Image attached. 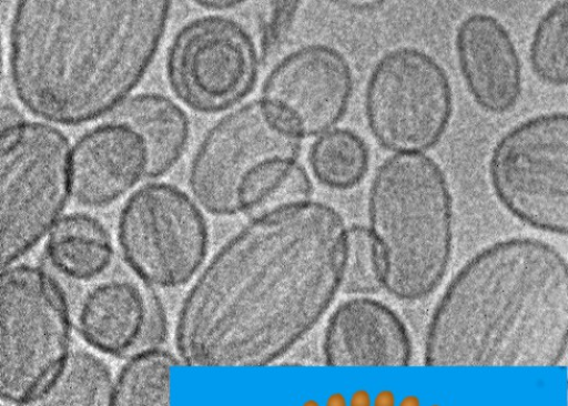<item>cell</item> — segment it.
<instances>
[{
	"label": "cell",
	"mask_w": 568,
	"mask_h": 406,
	"mask_svg": "<svg viewBox=\"0 0 568 406\" xmlns=\"http://www.w3.org/2000/svg\"><path fill=\"white\" fill-rule=\"evenodd\" d=\"M311 171L331 190L346 191L362 184L369 172L371 151L366 140L349 129H334L313 142Z\"/></svg>",
	"instance_id": "cell-20"
},
{
	"label": "cell",
	"mask_w": 568,
	"mask_h": 406,
	"mask_svg": "<svg viewBox=\"0 0 568 406\" xmlns=\"http://www.w3.org/2000/svg\"><path fill=\"white\" fill-rule=\"evenodd\" d=\"M118 244L126 265L153 288L176 290L203 268L210 237L201 206L182 189L142 185L118 220Z\"/></svg>",
	"instance_id": "cell-9"
},
{
	"label": "cell",
	"mask_w": 568,
	"mask_h": 406,
	"mask_svg": "<svg viewBox=\"0 0 568 406\" xmlns=\"http://www.w3.org/2000/svg\"><path fill=\"white\" fill-rule=\"evenodd\" d=\"M45 255L64 277L87 282L112 266L114 247L105 225L91 214L79 212L60 220L47 238Z\"/></svg>",
	"instance_id": "cell-18"
},
{
	"label": "cell",
	"mask_w": 568,
	"mask_h": 406,
	"mask_svg": "<svg viewBox=\"0 0 568 406\" xmlns=\"http://www.w3.org/2000/svg\"><path fill=\"white\" fill-rule=\"evenodd\" d=\"M368 222L384 255V288L399 301L430 296L454 250V200L442 166L425 154L385 160L371 183Z\"/></svg>",
	"instance_id": "cell-4"
},
{
	"label": "cell",
	"mask_w": 568,
	"mask_h": 406,
	"mask_svg": "<svg viewBox=\"0 0 568 406\" xmlns=\"http://www.w3.org/2000/svg\"><path fill=\"white\" fill-rule=\"evenodd\" d=\"M113 119L129 124L144 139L149 152L148 179L151 180L174 169L191 139V122L184 109L162 93L132 95Z\"/></svg>",
	"instance_id": "cell-17"
},
{
	"label": "cell",
	"mask_w": 568,
	"mask_h": 406,
	"mask_svg": "<svg viewBox=\"0 0 568 406\" xmlns=\"http://www.w3.org/2000/svg\"><path fill=\"white\" fill-rule=\"evenodd\" d=\"M489 179L496 199L519 222L567 235V113L538 114L507 131L493 149Z\"/></svg>",
	"instance_id": "cell-8"
},
{
	"label": "cell",
	"mask_w": 568,
	"mask_h": 406,
	"mask_svg": "<svg viewBox=\"0 0 568 406\" xmlns=\"http://www.w3.org/2000/svg\"><path fill=\"white\" fill-rule=\"evenodd\" d=\"M78 326L91 347L116 357L159 347L168 336L158 297L128 280L94 285L80 303Z\"/></svg>",
	"instance_id": "cell-13"
},
{
	"label": "cell",
	"mask_w": 568,
	"mask_h": 406,
	"mask_svg": "<svg viewBox=\"0 0 568 406\" xmlns=\"http://www.w3.org/2000/svg\"><path fill=\"white\" fill-rule=\"evenodd\" d=\"M535 77L542 84L565 88L568 82V0L544 13L534 31L529 51Z\"/></svg>",
	"instance_id": "cell-23"
},
{
	"label": "cell",
	"mask_w": 568,
	"mask_h": 406,
	"mask_svg": "<svg viewBox=\"0 0 568 406\" xmlns=\"http://www.w3.org/2000/svg\"><path fill=\"white\" fill-rule=\"evenodd\" d=\"M73 321L60 283L34 265L0 272V399L38 403L68 359Z\"/></svg>",
	"instance_id": "cell-6"
},
{
	"label": "cell",
	"mask_w": 568,
	"mask_h": 406,
	"mask_svg": "<svg viewBox=\"0 0 568 406\" xmlns=\"http://www.w3.org/2000/svg\"><path fill=\"white\" fill-rule=\"evenodd\" d=\"M456 57L464 84L484 112H511L524 93V63L515 41L496 17L473 13L456 31Z\"/></svg>",
	"instance_id": "cell-14"
},
{
	"label": "cell",
	"mask_w": 568,
	"mask_h": 406,
	"mask_svg": "<svg viewBox=\"0 0 568 406\" xmlns=\"http://www.w3.org/2000/svg\"><path fill=\"white\" fill-rule=\"evenodd\" d=\"M301 151L302 140L253 101L227 112L203 135L189 170V187L213 216H236L245 179L265 161L298 159Z\"/></svg>",
	"instance_id": "cell-11"
},
{
	"label": "cell",
	"mask_w": 568,
	"mask_h": 406,
	"mask_svg": "<svg viewBox=\"0 0 568 406\" xmlns=\"http://www.w3.org/2000/svg\"><path fill=\"white\" fill-rule=\"evenodd\" d=\"M260 65L258 48L243 23L211 13L185 22L175 33L165 57V78L184 106L216 114L248 98Z\"/></svg>",
	"instance_id": "cell-10"
},
{
	"label": "cell",
	"mask_w": 568,
	"mask_h": 406,
	"mask_svg": "<svg viewBox=\"0 0 568 406\" xmlns=\"http://www.w3.org/2000/svg\"><path fill=\"white\" fill-rule=\"evenodd\" d=\"M385 262L381 245L368 227H347L346 257L341 291L346 295H372L384 288Z\"/></svg>",
	"instance_id": "cell-24"
},
{
	"label": "cell",
	"mask_w": 568,
	"mask_h": 406,
	"mask_svg": "<svg viewBox=\"0 0 568 406\" xmlns=\"http://www.w3.org/2000/svg\"><path fill=\"white\" fill-rule=\"evenodd\" d=\"M179 364L180 359L173 353L160 347L131 355L114 380L111 405H171V371Z\"/></svg>",
	"instance_id": "cell-21"
},
{
	"label": "cell",
	"mask_w": 568,
	"mask_h": 406,
	"mask_svg": "<svg viewBox=\"0 0 568 406\" xmlns=\"http://www.w3.org/2000/svg\"><path fill=\"white\" fill-rule=\"evenodd\" d=\"M71 195V148L62 131L23 116L0 129V272L50 235Z\"/></svg>",
	"instance_id": "cell-5"
},
{
	"label": "cell",
	"mask_w": 568,
	"mask_h": 406,
	"mask_svg": "<svg viewBox=\"0 0 568 406\" xmlns=\"http://www.w3.org/2000/svg\"><path fill=\"white\" fill-rule=\"evenodd\" d=\"M367 126L386 151L424 154L452 124L455 95L445 68L413 45L386 52L371 70L364 98Z\"/></svg>",
	"instance_id": "cell-7"
},
{
	"label": "cell",
	"mask_w": 568,
	"mask_h": 406,
	"mask_svg": "<svg viewBox=\"0 0 568 406\" xmlns=\"http://www.w3.org/2000/svg\"><path fill=\"white\" fill-rule=\"evenodd\" d=\"M3 69H4V47H3L2 31H0V85H2Z\"/></svg>",
	"instance_id": "cell-28"
},
{
	"label": "cell",
	"mask_w": 568,
	"mask_h": 406,
	"mask_svg": "<svg viewBox=\"0 0 568 406\" xmlns=\"http://www.w3.org/2000/svg\"><path fill=\"white\" fill-rule=\"evenodd\" d=\"M568 346V265L552 245L511 237L449 282L426 333L429 367H556Z\"/></svg>",
	"instance_id": "cell-3"
},
{
	"label": "cell",
	"mask_w": 568,
	"mask_h": 406,
	"mask_svg": "<svg viewBox=\"0 0 568 406\" xmlns=\"http://www.w3.org/2000/svg\"><path fill=\"white\" fill-rule=\"evenodd\" d=\"M168 0H23L9 31L16 99L45 123L82 126L120 110L168 32Z\"/></svg>",
	"instance_id": "cell-2"
},
{
	"label": "cell",
	"mask_w": 568,
	"mask_h": 406,
	"mask_svg": "<svg viewBox=\"0 0 568 406\" xmlns=\"http://www.w3.org/2000/svg\"><path fill=\"white\" fill-rule=\"evenodd\" d=\"M354 84L352 65L337 48L304 44L273 65L260 102L295 136L317 138L343 121Z\"/></svg>",
	"instance_id": "cell-12"
},
{
	"label": "cell",
	"mask_w": 568,
	"mask_h": 406,
	"mask_svg": "<svg viewBox=\"0 0 568 406\" xmlns=\"http://www.w3.org/2000/svg\"><path fill=\"white\" fill-rule=\"evenodd\" d=\"M336 6H343L347 8V10L352 11H361V12H372L374 10H381L385 3L383 2H345V3H336Z\"/></svg>",
	"instance_id": "cell-27"
},
{
	"label": "cell",
	"mask_w": 568,
	"mask_h": 406,
	"mask_svg": "<svg viewBox=\"0 0 568 406\" xmlns=\"http://www.w3.org/2000/svg\"><path fill=\"white\" fill-rule=\"evenodd\" d=\"M300 2H272L260 28V57L271 58L287 39L300 11Z\"/></svg>",
	"instance_id": "cell-25"
},
{
	"label": "cell",
	"mask_w": 568,
	"mask_h": 406,
	"mask_svg": "<svg viewBox=\"0 0 568 406\" xmlns=\"http://www.w3.org/2000/svg\"><path fill=\"white\" fill-rule=\"evenodd\" d=\"M114 379L109 366L90 352L70 353L49 389L44 405L104 406L112 404Z\"/></svg>",
	"instance_id": "cell-22"
},
{
	"label": "cell",
	"mask_w": 568,
	"mask_h": 406,
	"mask_svg": "<svg viewBox=\"0 0 568 406\" xmlns=\"http://www.w3.org/2000/svg\"><path fill=\"white\" fill-rule=\"evenodd\" d=\"M148 171L144 139L118 119L90 129L71 149L73 196L85 207L103 209L122 200Z\"/></svg>",
	"instance_id": "cell-15"
},
{
	"label": "cell",
	"mask_w": 568,
	"mask_h": 406,
	"mask_svg": "<svg viewBox=\"0 0 568 406\" xmlns=\"http://www.w3.org/2000/svg\"><path fill=\"white\" fill-rule=\"evenodd\" d=\"M313 181L298 159L276 158L265 161L243 182L236 204L240 214H257L310 201Z\"/></svg>",
	"instance_id": "cell-19"
},
{
	"label": "cell",
	"mask_w": 568,
	"mask_h": 406,
	"mask_svg": "<svg viewBox=\"0 0 568 406\" xmlns=\"http://www.w3.org/2000/svg\"><path fill=\"white\" fill-rule=\"evenodd\" d=\"M323 352L329 367H407L413 343L405 323L372 298L342 303L329 317Z\"/></svg>",
	"instance_id": "cell-16"
},
{
	"label": "cell",
	"mask_w": 568,
	"mask_h": 406,
	"mask_svg": "<svg viewBox=\"0 0 568 406\" xmlns=\"http://www.w3.org/2000/svg\"><path fill=\"white\" fill-rule=\"evenodd\" d=\"M347 226L313 200L252 217L186 294L175 344L186 366L257 368L290 353L341 291Z\"/></svg>",
	"instance_id": "cell-1"
},
{
	"label": "cell",
	"mask_w": 568,
	"mask_h": 406,
	"mask_svg": "<svg viewBox=\"0 0 568 406\" xmlns=\"http://www.w3.org/2000/svg\"><path fill=\"white\" fill-rule=\"evenodd\" d=\"M195 6L210 12H226L244 7L245 2H241V0H203V2H195Z\"/></svg>",
	"instance_id": "cell-26"
}]
</instances>
